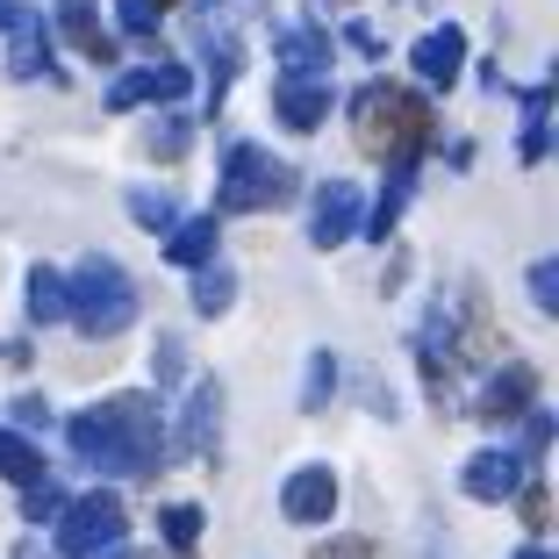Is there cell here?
<instances>
[{
	"instance_id": "1",
	"label": "cell",
	"mask_w": 559,
	"mask_h": 559,
	"mask_svg": "<svg viewBox=\"0 0 559 559\" xmlns=\"http://www.w3.org/2000/svg\"><path fill=\"white\" fill-rule=\"evenodd\" d=\"M72 452L100 474H151L165 452V409L151 395H108L66 424Z\"/></svg>"
},
{
	"instance_id": "2",
	"label": "cell",
	"mask_w": 559,
	"mask_h": 559,
	"mask_svg": "<svg viewBox=\"0 0 559 559\" xmlns=\"http://www.w3.org/2000/svg\"><path fill=\"white\" fill-rule=\"evenodd\" d=\"M352 122H359V151H373V158H424L430 130H438L430 100L409 86H366L352 100Z\"/></svg>"
},
{
	"instance_id": "3",
	"label": "cell",
	"mask_w": 559,
	"mask_h": 559,
	"mask_svg": "<svg viewBox=\"0 0 559 559\" xmlns=\"http://www.w3.org/2000/svg\"><path fill=\"white\" fill-rule=\"evenodd\" d=\"M66 316L86 337H122L136 323V287L116 259H80V273L66 280Z\"/></svg>"
},
{
	"instance_id": "4",
	"label": "cell",
	"mask_w": 559,
	"mask_h": 559,
	"mask_svg": "<svg viewBox=\"0 0 559 559\" xmlns=\"http://www.w3.org/2000/svg\"><path fill=\"white\" fill-rule=\"evenodd\" d=\"M280 201H295V173L259 144H237L223 158V187H215V209L223 215H251V209H280Z\"/></svg>"
},
{
	"instance_id": "5",
	"label": "cell",
	"mask_w": 559,
	"mask_h": 559,
	"mask_svg": "<svg viewBox=\"0 0 559 559\" xmlns=\"http://www.w3.org/2000/svg\"><path fill=\"white\" fill-rule=\"evenodd\" d=\"M122 545V502L116 495H80V502H66V516H58V552L66 559H100Z\"/></svg>"
},
{
	"instance_id": "6",
	"label": "cell",
	"mask_w": 559,
	"mask_h": 559,
	"mask_svg": "<svg viewBox=\"0 0 559 559\" xmlns=\"http://www.w3.org/2000/svg\"><path fill=\"white\" fill-rule=\"evenodd\" d=\"M187 86H194V72H187V66H144V72H122V80L108 86V108H144V100H180Z\"/></svg>"
},
{
	"instance_id": "7",
	"label": "cell",
	"mask_w": 559,
	"mask_h": 559,
	"mask_svg": "<svg viewBox=\"0 0 559 559\" xmlns=\"http://www.w3.org/2000/svg\"><path fill=\"white\" fill-rule=\"evenodd\" d=\"M58 29H66V44L80 50V58L116 66V36H108V22H100L94 0H58Z\"/></svg>"
},
{
	"instance_id": "8",
	"label": "cell",
	"mask_w": 559,
	"mask_h": 559,
	"mask_svg": "<svg viewBox=\"0 0 559 559\" xmlns=\"http://www.w3.org/2000/svg\"><path fill=\"white\" fill-rule=\"evenodd\" d=\"M359 223H366V209H359V187H345V180H330L323 194H316V245H352L359 237Z\"/></svg>"
},
{
	"instance_id": "9",
	"label": "cell",
	"mask_w": 559,
	"mask_h": 559,
	"mask_svg": "<svg viewBox=\"0 0 559 559\" xmlns=\"http://www.w3.org/2000/svg\"><path fill=\"white\" fill-rule=\"evenodd\" d=\"M280 510L295 516V524H330V510H337V480H330V466H301V474L280 488Z\"/></svg>"
},
{
	"instance_id": "10",
	"label": "cell",
	"mask_w": 559,
	"mask_h": 559,
	"mask_svg": "<svg viewBox=\"0 0 559 559\" xmlns=\"http://www.w3.org/2000/svg\"><path fill=\"white\" fill-rule=\"evenodd\" d=\"M531 388H538V373H531V366H510V373H495L488 388H480L474 416L480 424H516V416H531Z\"/></svg>"
},
{
	"instance_id": "11",
	"label": "cell",
	"mask_w": 559,
	"mask_h": 559,
	"mask_svg": "<svg viewBox=\"0 0 559 559\" xmlns=\"http://www.w3.org/2000/svg\"><path fill=\"white\" fill-rule=\"evenodd\" d=\"M460 488L474 495V502H502V495L524 488V460H516V452H474L466 474H460Z\"/></svg>"
},
{
	"instance_id": "12",
	"label": "cell",
	"mask_w": 559,
	"mask_h": 559,
	"mask_svg": "<svg viewBox=\"0 0 559 559\" xmlns=\"http://www.w3.org/2000/svg\"><path fill=\"white\" fill-rule=\"evenodd\" d=\"M409 66L424 72L430 86H452V80H460V66H466V29H452V22H444V29H430L424 44L409 50Z\"/></svg>"
},
{
	"instance_id": "13",
	"label": "cell",
	"mask_w": 559,
	"mask_h": 559,
	"mask_svg": "<svg viewBox=\"0 0 559 559\" xmlns=\"http://www.w3.org/2000/svg\"><path fill=\"white\" fill-rule=\"evenodd\" d=\"M8 72H15V80H66V72L50 66V36H44V22L36 15H22L15 29H8Z\"/></svg>"
},
{
	"instance_id": "14",
	"label": "cell",
	"mask_w": 559,
	"mask_h": 559,
	"mask_svg": "<svg viewBox=\"0 0 559 559\" xmlns=\"http://www.w3.org/2000/svg\"><path fill=\"white\" fill-rule=\"evenodd\" d=\"M273 108H280V122H287V130H316V122L330 116V86H316V80H280L273 86Z\"/></svg>"
},
{
	"instance_id": "15",
	"label": "cell",
	"mask_w": 559,
	"mask_h": 559,
	"mask_svg": "<svg viewBox=\"0 0 559 559\" xmlns=\"http://www.w3.org/2000/svg\"><path fill=\"white\" fill-rule=\"evenodd\" d=\"M215 245H223L215 215H194V223H173V237H165V259H173V265H215Z\"/></svg>"
},
{
	"instance_id": "16",
	"label": "cell",
	"mask_w": 559,
	"mask_h": 559,
	"mask_svg": "<svg viewBox=\"0 0 559 559\" xmlns=\"http://www.w3.org/2000/svg\"><path fill=\"white\" fill-rule=\"evenodd\" d=\"M215 416H223V395H215V380H201L194 402H187V424H180V438H173V452H209Z\"/></svg>"
},
{
	"instance_id": "17",
	"label": "cell",
	"mask_w": 559,
	"mask_h": 559,
	"mask_svg": "<svg viewBox=\"0 0 559 559\" xmlns=\"http://www.w3.org/2000/svg\"><path fill=\"white\" fill-rule=\"evenodd\" d=\"M409 187H416V158H395V173H388V187H380V209L366 215V230L373 237H388L402 223V201H409Z\"/></svg>"
},
{
	"instance_id": "18",
	"label": "cell",
	"mask_w": 559,
	"mask_h": 559,
	"mask_svg": "<svg viewBox=\"0 0 559 559\" xmlns=\"http://www.w3.org/2000/svg\"><path fill=\"white\" fill-rule=\"evenodd\" d=\"M0 474L22 480V488H36V480H44V452H36V444H22L15 430H0Z\"/></svg>"
},
{
	"instance_id": "19",
	"label": "cell",
	"mask_w": 559,
	"mask_h": 559,
	"mask_svg": "<svg viewBox=\"0 0 559 559\" xmlns=\"http://www.w3.org/2000/svg\"><path fill=\"white\" fill-rule=\"evenodd\" d=\"M29 316H36V323H58V316H66V280L50 273V265L29 273Z\"/></svg>"
},
{
	"instance_id": "20",
	"label": "cell",
	"mask_w": 559,
	"mask_h": 559,
	"mask_svg": "<svg viewBox=\"0 0 559 559\" xmlns=\"http://www.w3.org/2000/svg\"><path fill=\"white\" fill-rule=\"evenodd\" d=\"M230 295H237L230 265H201V280H194V309H201V316H223V309H230Z\"/></svg>"
},
{
	"instance_id": "21",
	"label": "cell",
	"mask_w": 559,
	"mask_h": 559,
	"mask_svg": "<svg viewBox=\"0 0 559 559\" xmlns=\"http://www.w3.org/2000/svg\"><path fill=\"white\" fill-rule=\"evenodd\" d=\"M545 116H552V86H531L524 94V158H545Z\"/></svg>"
},
{
	"instance_id": "22",
	"label": "cell",
	"mask_w": 559,
	"mask_h": 559,
	"mask_svg": "<svg viewBox=\"0 0 559 559\" xmlns=\"http://www.w3.org/2000/svg\"><path fill=\"white\" fill-rule=\"evenodd\" d=\"M280 66L287 72H330V44L323 36H280Z\"/></svg>"
},
{
	"instance_id": "23",
	"label": "cell",
	"mask_w": 559,
	"mask_h": 559,
	"mask_svg": "<svg viewBox=\"0 0 559 559\" xmlns=\"http://www.w3.org/2000/svg\"><path fill=\"white\" fill-rule=\"evenodd\" d=\"M158 524H165V545H173L180 559L194 552V538H201V510H187V502H173V510H165Z\"/></svg>"
},
{
	"instance_id": "24",
	"label": "cell",
	"mask_w": 559,
	"mask_h": 559,
	"mask_svg": "<svg viewBox=\"0 0 559 559\" xmlns=\"http://www.w3.org/2000/svg\"><path fill=\"white\" fill-rule=\"evenodd\" d=\"M22 516H29V524H44V516H66V488L44 474L36 488H22Z\"/></svg>"
},
{
	"instance_id": "25",
	"label": "cell",
	"mask_w": 559,
	"mask_h": 559,
	"mask_svg": "<svg viewBox=\"0 0 559 559\" xmlns=\"http://www.w3.org/2000/svg\"><path fill=\"white\" fill-rule=\"evenodd\" d=\"M130 215L144 230H173V194H130Z\"/></svg>"
},
{
	"instance_id": "26",
	"label": "cell",
	"mask_w": 559,
	"mask_h": 559,
	"mask_svg": "<svg viewBox=\"0 0 559 559\" xmlns=\"http://www.w3.org/2000/svg\"><path fill=\"white\" fill-rule=\"evenodd\" d=\"M337 388V359L330 352H316V366H309V395H301V409H323V395Z\"/></svg>"
},
{
	"instance_id": "27",
	"label": "cell",
	"mask_w": 559,
	"mask_h": 559,
	"mask_svg": "<svg viewBox=\"0 0 559 559\" xmlns=\"http://www.w3.org/2000/svg\"><path fill=\"white\" fill-rule=\"evenodd\" d=\"M531 301H538V309H559V265L552 259L531 265Z\"/></svg>"
},
{
	"instance_id": "28",
	"label": "cell",
	"mask_w": 559,
	"mask_h": 559,
	"mask_svg": "<svg viewBox=\"0 0 559 559\" xmlns=\"http://www.w3.org/2000/svg\"><path fill=\"white\" fill-rule=\"evenodd\" d=\"M187 144H194V122H180V116H173V122H165L158 136H151V151H158V158H180Z\"/></svg>"
},
{
	"instance_id": "29",
	"label": "cell",
	"mask_w": 559,
	"mask_h": 559,
	"mask_svg": "<svg viewBox=\"0 0 559 559\" xmlns=\"http://www.w3.org/2000/svg\"><path fill=\"white\" fill-rule=\"evenodd\" d=\"M116 15H122V29H130V36L158 29V8H151V0H116Z\"/></svg>"
},
{
	"instance_id": "30",
	"label": "cell",
	"mask_w": 559,
	"mask_h": 559,
	"mask_svg": "<svg viewBox=\"0 0 559 559\" xmlns=\"http://www.w3.org/2000/svg\"><path fill=\"white\" fill-rule=\"evenodd\" d=\"M309 559H380V552H373V538H323Z\"/></svg>"
},
{
	"instance_id": "31",
	"label": "cell",
	"mask_w": 559,
	"mask_h": 559,
	"mask_svg": "<svg viewBox=\"0 0 559 559\" xmlns=\"http://www.w3.org/2000/svg\"><path fill=\"white\" fill-rule=\"evenodd\" d=\"M516 495H524V524H531V531H545V516H552V502H545V480H524Z\"/></svg>"
},
{
	"instance_id": "32",
	"label": "cell",
	"mask_w": 559,
	"mask_h": 559,
	"mask_svg": "<svg viewBox=\"0 0 559 559\" xmlns=\"http://www.w3.org/2000/svg\"><path fill=\"white\" fill-rule=\"evenodd\" d=\"M545 438H552V416L531 409V416H524V460H545Z\"/></svg>"
},
{
	"instance_id": "33",
	"label": "cell",
	"mask_w": 559,
	"mask_h": 559,
	"mask_svg": "<svg viewBox=\"0 0 559 559\" xmlns=\"http://www.w3.org/2000/svg\"><path fill=\"white\" fill-rule=\"evenodd\" d=\"M22 22V0H0V29H15Z\"/></svg>"
},
{
	"instance_id": "34",
	"label": "cell",
	"mask_w": 559,
	"mask_h": 559,
	"mask_svg": "<svg viewBox=\"0 0 559 559\" xmlns=\"http://www.w3.org/2000/svg\"><path fill=\"white\" fill-rule=\"evenodd\" d=\"M100 559H144V552H136V545H116V552H100Z\"/></svg>"
},
{
	"instance_id": "35",
	"label": "cell",
	"mask_w": 559,
	"mask_h": 559,
	"mask_svg": "<svg viewBox=\"0 0 559 559\" xmlns=\"http://www.w3.org/2000/svg\"><path fill=\"white\" fill-rule=\"evenodd\" d=\"M516 559H552V552H545V545H524V552H516Z\"/></svg>"
},
{
	"instance_id": "36",
	"label": "cell",
	"mask_w": 559,
	"mask_h": 559,
	"mask_svg": "<svg viewBox=\"0 0 559 559\" xmlns=\"http://www.w3.org/2000/svg\"><path fill=\"white\" fill-rule=\"evenodd\" d=\"M151 8H173V0H151Z\"/></svg>"
}]
</instances>
